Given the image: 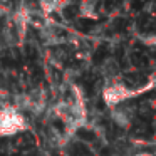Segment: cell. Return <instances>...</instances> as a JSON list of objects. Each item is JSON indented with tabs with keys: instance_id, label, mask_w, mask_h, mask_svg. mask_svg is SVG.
<instances>
[{
	"instance_id": "6da1fadb",
	"label": "cell",
	"mask_w": 156,
	"mask_h": 156,
	"mask_svg": "<svg viewBox=\"0 0 156 156\" xmlns=\"http://www.w3.org/2000/svg\"><path fill=\"white\" fill-rule=\"evenodd\" d=\"M29 129V121L22 112H19L12 104L0 108V136H15Z\"/></svg>"
},
{
	"instance_id": "7a4b0ae2",
	"label": "cell",
	"mask_w": 156,
	"mask_h": 156,
	"mask_svg": "<svg viewBox=\"0 0 156 156\" xmlns=\"http://www.w3.org/2000/svg\"><path fill=\"white\" fill-rule=\"evenodd\" d=\"M134 96V91L128 89L124 84L121 82H112V84L106 86L104 91H102V99L109 108H116V106H121L124 101H128L129 98Z\"/></svg>"
},
{
	"instance_id": "3957f363",
	"label": "cell",
	"mask_w": 156,
	"mask_h": 156,
	"mask_svg": "<svg viewBox=\"0 0 156 156\" xmlns=\"http://www.w3.org/2000/svg\"><path fill=\"white\" fill-rule=\"evenodd\" d=\"M109 116H111V121H114L116 124L122 129H129V126H131V122H133V109L124 108V106L111 108Z\"/></svg>"
},
{
	"instance_id": "277c9868",
	"label": "cell",
	"mask_w": 156,
	"mask_h": 156,
	"mask_svg": "<svg viewBox=\"0 0 156 156\" xmlns=\"http://www.w3.org/2000/svg\"><path fill=\"white\" fill-rule=\"evenodd\" d=\"M71 2H59V0H49V2H39L37 9L41 10L42 15H51V14H57L62 12L66 7H69Z\"/></svg>"
},
{
	"instance_id": "5b68a950",
	"label": "cell",
	"mask_w": 156,
	"mask_h": 156,
	"mask_svg": "<svg viewBox=\"0 0 156 156\" xmlns=\"http://www.w3.org/2000/svg\"><path fill=\"white\" fill-rule=\"evenodd\" d=\"M79 14L81 17H86V19H98V4L96 2H81L79 4Z\"/></svg>"
},
{
	"instance_id": "8992f818",
	"label": "cell",
	"mask_w": 156,
	"mask_h": 156,
	"mask_svg": "<svg viewBox=\"0 0 156 156\" xmlns=\"http://www.w3.org/2000/svg\"><path fill=\"white\" fill-rule=\"evenodd\" d=\"M12 104L10 102V94L4 89H0V108H5V106Z\"/></svg>"
},
{
	"instance_id": "52a82bcc",
	"label": "cell",
	"mask_w": 156,
	"mask_h": 156,
	"mask_svg": "<svg viewBox=\"0 0 156 156\" xmlns=\"http://www.w3.org/2000/svg\"><path fill=\"white\" fill-rule=\"evenodd\" d=\"M12 10V5L10 4H5V2H0V17H5L9 15Z\"/></svg>"
},
{
	"instance_id": "ba28073f",
	"label": "cell",
	"mask_w": 156,
	"mask_h": 156,
	"mask_svg": "<svg viewBox=\"0 0 156 156\" xmlns=\"http://www.w3.org/2000/svg\"><path fill=\"white\" fill-rule=\"evenodd\" d=\"M141 39H143V44H146V45H154V41H156L153 34H149V35H143Z\"/></svg>"
},
{
	"instance_id": "9c48e42d",
	"label": "cell",
	"mask_w": 156,
	"mask_h": 156,
	"mask_svg": "<svg viewBox=\"0 0 156 156\" xmlns=\"http://www.w3.org/2000/svg\"><path fill=\"white\" fill-rule=\"evenodd\" d=\"M136 156H151V154H136Z\"/></svg>"
}]
</instances>
